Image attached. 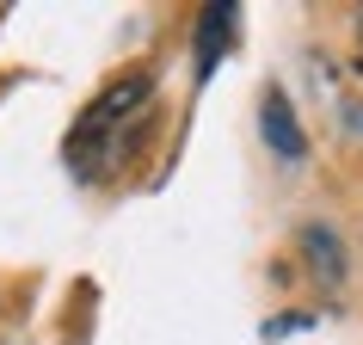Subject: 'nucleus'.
Here are the masks:
<instances>
[{"label":"nucleus","instance_id":"obj_1","mask_svg":"<svg viewBox=\"0 0 363 345\" xmlns=\"http://www.w3.org/2000/svg\"><path fill=\"white\" fill-rule=\"evenodd\" d=\"M148 124H154V80L123 75L74 117V130L62 142V160H68V172H74L80 185H99V179H111L135 154V142L148 136Z\"/></svg>","mask_w":363,"mask_h":345},{"label":"nucleus","instance_id":"obj_4","mask_svg":"<svg viewBox=\"0 0 363 345\" xmlns=\"http://www.w3.org/2000/svg\"><path fill=\"white\" fill-rule=\"evenodd\" d=\"M302 253H308V271H314V278L345 284V247H339V234H333V229L308 222V229H302Z\"/></svg>","mask_w":363,"mask_h":345},{"label":"nucleus","instance_id":"obj_3","mask_svg":"<svg viewBox=\"0 0 363 345\" xmlns=\"http://www.w3.org/2000/svg\"><path fill=\"white\" fill-rule=\"evenodd\" d=\"M234 19H240V6H203V19H197V80L216 75V62H222V50L234 43Z\"/></svg>","mask_w":363,"mask_h":345},{"label":"nucleus","instance_id":"obj_2","mask_svg":"<svg viewBox=\"0 0 363 345\" xmlns=\"http://www.w3.org/2000/svg\"><path fill=\"white\" fill-rule=\"evenodd\" d=\"M259 136L271 142V154H277L284 167L308 160V136H302V124H296V111H289V99L277 93V87H271L265 105H259Z\"/></svg>","mask_w":363,"mask_h":345},{"label":"nucleus","instance_id":"obj_5","mask_svg":"<svg viewBox=\"0 0 363 345\" xmlns=\"http://www.w3.org/2000/svg\"><path fill=\"white\" fill-rule=\"evenodd\" d=\"M314 321H320V314H284V321H265L259 333H265V339H284V333H302V327H314Z\"/></svg>","mask_w":363,"mask_h":345}]
</instances>
